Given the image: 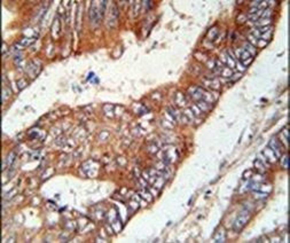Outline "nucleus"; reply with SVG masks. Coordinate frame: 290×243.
Returning <instances> with one entry per match:
<instances>
[{
  "label": "nucleus",
  "instance_id": "1",
  "mask_svg": "<svg viewBox=\"0 0 290 243\" xmlns=\"http://www.w3.org/2000/svg\"><path fill=\"white\" fill-rule=\"evenodd\" d=\"M106 6H107V1H100V4H98V1H92L90 8V19L93 24L100 23L101 19L105 15Z\"/></svg>",
  "mask_w": 290,
  "mask_h": 243
},
{
  "label": "nucleus",
  "instance_id": "2",
  "mask_svg": "<svg viewBox=\"0 0 290 243\" xmlns=\"http://www.w3.org/2000/svg\"><path fill=\"white\" fill-rule=\"evenodd\" d=\"M250 217H251V215H250L249 211H243V212H241V213L238 215V218H236V220L234 221V225H233L234 230L241 232L243 229V227H244V226L248 224V221L250 220Z\"/></svg>",
  "mask_w": 290,
  "mask_h": 243
},
{
  "label": "nucleus",
  "instance_id": "3",
  "mask_svg": "<svg viewBox=\"0 0 290 243\" xmlns=\"http://www.w3.org/2000/svg\"><path fill=\"white\" fill-rule=\"evenodd\" d=\"M235 54H236V56H235L236 60L238 59V61L242 63L243 67H248V66L252 62V60H253V57H252L245 49H243V48H241V49H235Z\"/></svg>",
  "mask_w": 290,
  "mask_h": 243
},
{
  "label": "nucleus",
  "instance_id": "4",
  "mask_svg": "<svg viewBox=\"0 0 290 243\" xmlns=\"http://www.w3.org/2000/svg\"><path fill=\"white\" fill-rule=\"evenodd\" d=\"M270 148L272 149V152L275 154L276 158L277 157H281V153H282V146H281V143L276 140V139H272L271 142H270Z\"/></svg>",
  "mask_w": 290,
  "mask_h": 243
},
{
  "label": "nucleus",
  "instance_id": "5",
  "mask_svg": "<svg viewBox=\"0 0 290 243\" xmlns=\"http://www.w3.org/2000/svg\"><path fill=\"white\" fill-rule=\"evenodd\" d=\"M225 240H226V232L223 227H220L217 230V233L214 234V241L216 242H225Z\"/></svg>",
  "mask_w": 290,
  "mask_h": 243
},
{
  "label": "nucleus",
  "instance_id": "6",
  "mask_svg": "<svg viewBox=\"0 0 290 243\" xmlns=\"http://www.w3.org/2000/svg\"><path fill=\"white\" fill-rule=\"evenodd\" d=\"M264 155L266 156V158H267V161L268 162H271V163H274L276 161V156H275V154L273 153L272 152V149L271 148H266L265 150H264Z\"/></svg>",
  "mask_w": 290,
  "mask_h": 243
},
{
  "label": "nucleus",
  "instance_id": "7",
  "mask_svg": "<svg viewBox=\"0 0 290 243\" xmlns=\"http://www.w3.org/2000/svg\"><path fill=\"white\" fill-rule=\"evenodd\" d=\"M271 19H259L257 20L256 22H253L255 23V25H257L258 28H262V27H267V25H270L271 24Z\"/></svg>",
  "mask_w": 290,
  "mask_h": 243
},
{
  "label": "nucleus",
  "instance_id": "8",
  "mask_svg": "<svg viewBox=\"0 0 290 243\" xmlns=\"http://www.w3.org/2000/svg\"><path fill=\"white\" fill-rule=\"evenodd\" d=\"M197 107H200L201 111H209L212 108V105H210L205 101H197Z\"/></svg>",
  "mask_w": 290,
  "mask_h": 243
},
{
  "label": "nucleus",
  "instance_id": "9",
  "mask_svg": "<svg viewBox=\"0 0 290 243\" xmlns=\"http://www.w3.org/2000/svg\"><path fill=\"white\" fill-rule=\"evenodd\" d=\"M15 157H16L15 153H14V152H12V153H10L9 155H8V157L6 158V162L4 163V169H5L6 164L8 165V167H12V166H13V163H14V161H15Z\"/></svg>",
  "mask_w": 290,
  "mask_h": 243
},
{
  "label": "nucleus",
  "instance_id": "10",
  "mask_svg": "<svg viewBox=\"0 0 290 243\" xmlns=\"http://www.w3.org/2000/svg\"><path fill=\"white\" fill-rule=\"evenodd\" d=\"M243 49H245L251 56H253V55H256L257 54V49H256V47L255 46H252L251 44L250 43H245L244 44V48Z\"/></svg>",
  "mask_w": 290,
  "mask_h": 243
},
{
  "label": "nucleus",
  "instance_id": "11",
  "mask_svg": "<svg viewBox=\"0 0 290 243\" xmlns=\"http://www.w3.org/2000/svg\"><path fill=\"white\" fill-rule=\"evenodd\" d=\"M220 75L223 77H226V78H231L233 76V70L228 67H223L221 71H220Z\"/></svg>",
  "mask_w": 290,
  "mask_h": 243
},
{
  "label": "nucleus",
  "instance_id": "12",
  "mask_svg": "<svg viewBox=\"0 0 290 243\" xmlns=\"http://www.w3.org/2000/svg\"><path fill=\"white\" fill-rule=\"evenodd\" d=\"M255 167H256V170H258L260 173H262V172H265V170H266L265 165H264L263 163H260V159H256V161H255Z\"/></svg>",
  "mask_w": 290,
  "mask_h": 243
},
{
  "label": "nucleus",
  "instance_id": "13",
  "mask_svg": "<svg viewBox=\"0 0 290 243\" xmlns=\"http://www.w3.org/2000/svg\"><path fill=\"white\" fill-rule=\"evenodd\" d=\"M140 194H141V196H142V197H145V198H146L148 202H152V196H149V195H150V193H149V191H140Z\"/></svg>",
  "mask_w": 290,
  "mask_h": 243
},
{
  "label": "nucleus",
  "instance_id": "14",
  "mask_svg": "<svg viewBox=\"0 0 290 243\" xmlns=\"http://www.w3.org/2000/svg\"><path fill=\"white\" fill-rule=\"evenodd\" d=\"M34 40H36L34 38H24V40H22L21 44H23L24 46H29V45H31L32 43H34Z\"/></svg>",
  "mask_w": 290,
  "mask_h": 243
},
{
  "label": "nucleus",
  "instance_id": "15",
  "mask_svg": "<svg viewBox=\"0 0 290 243\" xmlns=\"http://www.w3.org/2000/svg\"><path fill=\"white\" fill-rule=\"evenodd\" d=\"M17 86H19L20 90H23L24 87L27 86V81L24 80V79H20V80L17 81Z\"/></svg>",
  "mask_w": 290,
  "mask_h": 243
},
{
  "label": "nucleus",
  "instance_id": "16",
  "mask_svg": "<svg viewBox=\"0 0 290 243\" xmlns=\"http://www.w3.org/2000/svg\"><path fill=\"white\" fill-rule=\"evenodd\" d=\"M287 162H288V157H287V156H285V157H283V166H285V169H287V167H288V164H287Z\"/></svg>",
  "mask_w": 290,
  "mask_h": 243
}]
</instances>
